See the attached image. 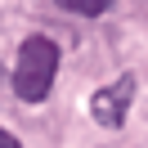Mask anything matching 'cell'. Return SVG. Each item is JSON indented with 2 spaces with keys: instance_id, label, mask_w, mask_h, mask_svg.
I'll use <instances>...</instances> for the list:
<instances>
[{
  "instance_id": "obj_2",
  "label": "cell",
  "mask_w": 148,
  "mask_h": 148,
  "mask_svg": "<svg viewBox=\"0 0 148 148\" xmlns=\"http://www.w3.org/2000/svg\"><path fill=\"white\" fill-rule=\"evenodd\" d=\"M130 99H135V76L126 72V76H117L112 85H103V90L90 99V112H94V121H99V126L117 130V126H126Z\"/></svg>"
},
{
  "instance_id": "obj_3",
  "label": "cell",
  "mask_w": 148,
  "mask_h": 148,
  "mask_svg": "<svg viewBox=\"0 0 148 148\" xmlns=\"http://www.w3.org/2000/svg\"><path fill=\"white\" fill-rule=\"evenodd\" d=\"M54 5L67 14H81V18H99V14L112 9V0H54Z\"/></svg>"
},
{
  "instance_id": "obj_1",
  "label": "cell",
  "mask_w": 148,
  "mask_h": 148,
  "mask_svg": "<svg viewBox=\"0 0 148 148\" xmlns=\"http://www.w3.org/2000/svg\"><path fill=\"white\" fill-rule=\"evenodd\" d=\"M54 76H58V45L49 36L23 40L18 63H14V94L23 103H40L49 94V85H54Z\"/></svg>"
},
{
  "instance_id": "obj_4",
  "label": "cell",
  "mask_w": 148,
  "mask_h": 148,
  "mask_svg": "<svg viewBox=\"0 0 148 148\" xmlns=\"http://www.w3.org/2000/svg\"><path fill=\"white\" fill-rule=\"evenodd\" d=\"M0 148H23V144H18V139L9 135V130H0Z\"/></svg>"
}]
</instances>
